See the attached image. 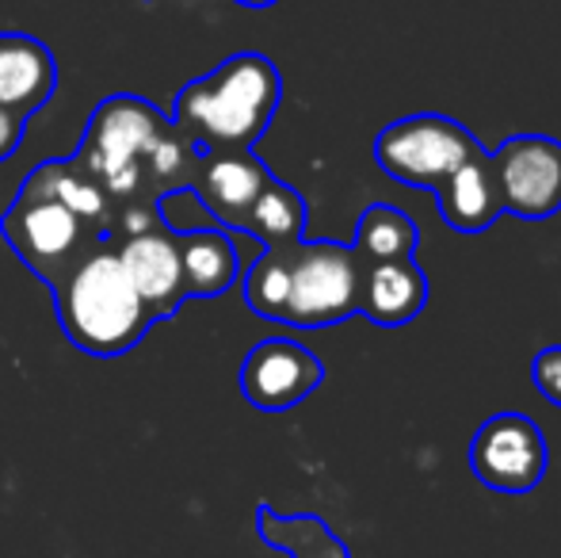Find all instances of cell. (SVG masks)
Returning a JSON list of instances; mask_svg holds the SVG:
<instances>
[{
  "mask_svg": "<svg viewBox=\"0 0 561 558\" xmlns=\"http://www.w3.org/2000/svg\"><path fill=\"white\" fill-rule=\"evenodd\" d=\"M283 100V77L272 58L244 50L207 77L184 84L172 107L180 135L207 149H252L272 127Z\"/></svg>",
  "mask_w": 561,
  "mask_h": 558,
  "instance_id": "6da1fadb",
  "label": "cell"
},
{
  "mask_svg": "<svg viewBox=\"0 0 561 558\" xmlns=\"http://www.w3.org/2000/svg\"><path fill=\"white\" fill-rule=\"evenodd\" d=\"M54 303H58V321L69 341L100 360L130 352L153 326L112 238L92 246L54 283Z\"/></svg>",
  "mask_w": 561,
  "mask_h": 558,
  "instance_id": "7a4b0ae2",
  "label": "cell"
},
{
  "mask_svg": "<svg viewBox=\"0 0 561 558\" xmlns=\"http://www.w3.org/2000/svg\"><path fill=\"white\" fill-rule=\"evenodd\" d=\"M169 127L161 112L141 96H107L92 112L84 127L77 161L96 176V184L115 203H146L141 180H146V157L161 130Z\"/></svg>",
  "mask_w": 561,
  "mask_h": 558,
  "instance_id": "3957f363",
  "label": "cell"
},
{
  "mask_svg": "<svg viewBox=\"0 0 561 558\" xmlns=\"http://www.w3.org/2000/svg\"><path fill=\"white\" fill-rule=\"evenodd\" d=\"M0 234L15 249L23 264L46 283H58L89 253L92 246L104 241V234L92 230L81 215L66 207L58 195H50L46 187H38L35 180H23L20 195L8 207V215L0 218Z\"/></svg>",
  "mask_w": 561,
  "mask_h": 558,
  "instance_id": "277c9868",
  "label": "cell"
},
{
  "mask_svg": "<svg viewBox=\"0 0 561 558\" xmlns=\"http://www.w3.org/2000/svg\"><path fill=\"white\" fill-rule=\"evenodd\" d=\"M363 257L344 241H302L290 253V295L283 326L325 329L359 314Z\"/></svg>",
  "mask_w": 561,
  "mask_h": 558,
  "instance_id": "5b68a950",
  "label": "cell"
},
{
  "mask_svg": "<svg viewBox=\"0 0 561 558\" xmlns=\"http://www.w3.org/2000/svg\"><path fill=\"white\" fill-rule=\"evenodd\" d=\"M115 253L123 261L138 298L146 303L149 318L164 321L187 298L184 264H180L176 230H169L157 203H126V215H115L112 234Z\"/></svg>",
  "mask_w": 561,
  "mask_h": 558,
  "instance_id": "8992f818",
  "label": "cell"
},
{
  "mask_svg": "<svg viewBox=\"0 0 561 558\" xmlns=\"http://www.w3.org/2000/svg\"><path fill=\"white\" fill-rule=\"evenodd\" d=\"M481 141L470 135L458 119L436 112L405 115L378 130L375 138V164L409 187H436L447 180L462 161L481 153Z\"/></svg>",
  "mask_w": 561,
  "mask_h": 558,
  "instance_id": "52a82bcc",
  "label": "cell"
},
{
  "mask_svg": "<svg viewBox=\"0 0 561 558\" xmlns=\"http://www.w3.org/2000/svg\"><path fill=\"white\" fill-rule=\"evenodd\" d=\"M470 470L485 490L531 493L547 478V436L524 413H493L470 440Z\"/></svg>",
  "mask_w": 561,
  "mask_h": 558,
  "instance_id": "ba28073f",
  "label": "cell"
},
{
  "mask_svg": "<svg viewBox=\"0 0 561 558\" xmlns=\"http://www.w3.org/2000/svg\"><path fill=\"white\" fill-rule=\"evenodd\" d=\"M508 215L542 223L561 210V141L550 135H516L489 153Z\"/></svg>",
  "mask_w": 561,
  "mask_h": 558,
  "instance_id": "9c48e42d",
  "label": "cell"
},
{
  "mask_svg": "<svg viewBox=\"0 0 561 558\" xmlns=\"http://www.w3.org/2000/svg\"><path fill=\"white\" fill-rule=\"evenodd\" d=\"M325 379V367L306 344L272 337L260 341L241 364V395L260 413H287L313 395Z\"/></svg>",
  "mask_w": 561,
  "mask_h": 558,
  "instance_id": "30bf717a",
  "label": "cell"
},
{
  "mask_svg": "<svg viewBox=\"0 0 561 558\" xmlns=\"http://www.w3.org/2000/svg\"><path fill=\"white\" fill-rule=\"evenodd\" d=\"M267 180H272V172L252 149H207V153H199L187 192L222 226L244 230V218L267 187Z\"/></svg>",
  "mask_w": 561,
  "mask_h": 558,
  "instance_id": "8fae6325",
  "label": "cell"
},
{
  "mask_svg": "<svg viewBox=\"0 0 561 558\" xmlns=\"http://www.w3.org/2000/svg\"><path fill=\"white\" fill-rule=\"evenodd\" d=\"M428 291V276L413 257H405V261H363L359 314L382 329H401L424 314Z\"/></svg>",
  "mask_w": 561,
  "mask_h": 558,
  "instance_id": "7c38bea8",
  "label": "cell"
},
{
  "mask_svg": "<svg viewBox=\"0 0 561 558\" xmlns=\"http://www.w3.org/2000/svg\"><path fill=\"white\" fill-rule=\"evenodd\" d=\"M432 195H436V207L444 215V223L458 234H485L504 215L489 149H481L470 161L458 164L447 180H439L432 187Z\"/></svg>",
  "mask_w": 561,
  "mask_h": 558,
  "instance_id": "4fadbf2b",
  "label": "cell"
},
{
  "mask_svg": "<svg viewBox=\"0 0 561 558\" xmlns=\"http://www.w3.org/2000/svg\"><path fill=\"white\" fill-rule=\"evenodd\" d=\"M58 89V61L50 46L31 35H0V107L35 115Z\"/></svg>",
  "mask_w": 561,
  "mask_h": 558,
  "instance_id": "5bb4252c",
  "label": "cell"
},
{
  "mask_svg": "<svg viewBox=\"0 0 561 558\" xmlns=\"http://www.w3.org/2000/svg\"><path fill=\"white\" fill-rule=\"evenodd\" d=\"M180 264H184V291L187 298H215L233 287L241 261H237V246L226 230H210V226H192L180 230Z\"/></svg>",
  "mask_w": 561,
  "mask_h": 558,
  "instance_id": "9a60e30c",
  "label": "cell"
},
{
  "mask_svg": "<svg viewBox=\"0 0 561 558\" xmlns=\"http://www.w3.org/2000/svg\"><path fill=\"white\" fill-rule=\"evenodd\" d=\"M31 180H35L38 187H46L50 195H58V200L66 203L73 215H81L84 223L92 226V230H100L104 238L112 234L115 203L107 200V192L96 184V176H92V172L84 169L77 157H69V161L38 164V169L31 172Z\"/></svg>",
  "mask_w": 561,
  "mask_h": 558,
  "instance_id": "2e32d148",
  "label": "cell"
},
{
  "mask_svg": "<svg viewBox=\"0 0 561 558\" xmlns=\"http://www.w3.org/2000/svg\"><path fill=\"white\" fill-rule=\"evenodd\" d=\"M244 234L264 241V249H295L302 246L306 234V200L283 180H267L260 200L252 203L244 218Z\"/></svg>",
  "mask_w": 561,
  "mask_h": 558,
  "instance_id": "e0dca14e",
  "label": "cell"
},
{
  "mask_svg": "<svg viewBox=\"0 0 561 558\" xmlns=\"http://www.w3.org/2000/svg\"><path fill=\"white\" fill-rule=\"evenodd\" d=\"M256 528L260 539L290 558H352L347 544L329 528L321 516H279L275 509H256Z\"/></svg>",
  "mask_w": 561,
  "mask_h": 558,
  "instance_id": "ac0fdd59",
  "label": "cell"
},
{
  "mask_svg": "<svg viewBox=\"0 0 561 558\" xmlns=\"http://www.w3.org/2000/svg\"><path fill=\"white\" fill-rule=\"evenodd\" d=\"M355 253L363 261H405L421 249V230L405 210L390 203H370L355 226Z\"/></svg>",
  "mask_w": 561,
  "mask_h": 558,
  "instance_id": "d6986e66",
  "label": "cell"
},
{
  "mask_svg": "<svg viewBox=\"0 0 561 558\" xmlns=\"http://www.w3.org/2000/svg\"><path fill=\"white\" fill-rule=\"evenodd\" d=\"M290 253L295 249H264L244 272V303L267 321H283V306L290 295Z\"/></svg>",
  "mask_w": 561,
  "mask_h": 558,
  "instance_id": "ffe728a7",
  "label": "cell"
},
{
  "mask_svg": "<svg viewBox=\"0 0 561 558\" xmlns=\"http://www.w3.org/2000/svg\"><path fill=\"white\" fill-rule=\"evenodd\" d=\"M531 383L550 406L561 410V344H550L531 360Z\"/></svg>",
  "mask_w": 561,
  "mask_h": 558,
  "instance_id": "44dd1931",
  "label": "cell"
},
{
  "mask_svg": "<svg viewBox=\"0 0 561 558\" xmlns=\"http://www.w3.org/2000/svg\"><path fill=\"white\" fill-rule=\"evenodd\" d=\"M23 115H15V112H8V107H0V161H8V157L20 149V141H23Z\"/></svg>",
  "mask_w": 561,
  "mask_h": 558,
  "instance_id": "7402d4cb",
  "label": "cell"
},
{
  "mask_svg": "<svg viewBox=\"0 0 561 558\" xmlns=\"http://www.w3.org/2000/svg\"><path fill=\"white\" fill-rule=\"evenodd\" d=\"M233 4H241V8H272V4H279V0H233Z\"/></svg>",
  "mask_w": 561,
  "mask_h": 558,
  "instance_id": "603a6c76",
  "label": "cell"
}]
</instances>
